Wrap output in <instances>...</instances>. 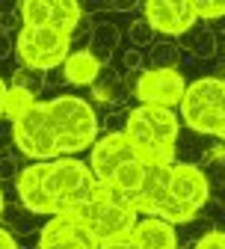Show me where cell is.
<instances>
[{
	"label": "cell",
	"mask_w": 225,
	"mask_h": 249,
	"mask_svg": "<svg viewBox=\"0 0 225 249\" xmlns=\"http://www.w3.org/2000/svg\"><path fill=\"white\" fill-rule=\"evenodd\" d=\"M45 107H48L53 134H56L59 158H74L83 148H92V142L101 134V122L89 101L77 95H56L45 101Z\"/></svg>",
	"instance_id": "1"
},
{
	"label": "cell",
	"mask_w": 225,
	"mask_h": 249,
	"mask_svg": "<svg viewBox=\"0 0 225 249\" xmlns=\"http://www.w3.org/2000/svg\"><path fill=\"white\" fill-rule=\"evenodd\" d=\"M45 193L56 202L59 213H69L71 208L92 202L95 196H101V184L92 178L89 163L77 158H56L45 163Z\"/></svg>",
	"instance_id": "2"
},
{
	"label": "cell",
	"mask_w": 225,
	"mask_h": 249,
	"mask_svg": "<svg viewBox=\"0 0 225 249\" xmlns=\"http://www.w3.org/2000/svg\"><path fill=\"white\" fill-rule=\"evenodd\" d=\"M15 51L24 69H36L48 74L51 69L66 62V56L71 53V39L53 27H36V30L21 27L15 39Z\"/></svg>",
	"instance_id": "3"
},
{
	"label": "cell",
	"mask_w": 225,
	"mask_h": 249,
	"mask_svg": "<svg viewBox=\"0 0 225 249\" xmlns=\"http://www.w3.org/2000/svg\"><path fill=\"white\" fill-rule=\"evenodd\" d=\"M12 142L18 145L21 154L33 158L36 163L59 158V151H56V134H53V124H51L45 101H33L27 113H21L12 122Z\"/></svg>",
	"instance_id": "4"
},
{
	"label": "cell",
	"mask_w": 225,
	"mask_h": 249,
	"mask_svg": "<svg viewBox=\"0 0 225 249\" xmlns=\"http://www.w3.org/2000/svg\"><path fill=\"white\" fill-rule=\"evenodd\" d=\"M187 92V80L181 77L178 69H145L139 71L134 83V95L139 98L142 107H166L175 110Z\"/></svg>",
	"instance_id": "5"
},
{
	"label": "cell",
	"mask_w": 225,
	"mask_h": 249,
	"mask_svg": "<svg viewBox=\"0 0 225 249\" xmlns=\"http://www.w3.org/2000/svg\"><path fill=\"white\" fill-rule=\"evenodd\" d=\"M139 158V154L131 148V142L124 140L121 131H107L104 137H98L92 142L89 151V172L98 184H110L113 175L119 172V166H124L127 160Z\"/></svg>",
	"instance_id": "6"
},
{
	"label": "cell",
	"mask_w": 225,
	"mask_h": 249,
	"mask_svg": "<svg viewBox=\"0 0 225 249\" xmlns=\"http://www.w3.org/2000/svg\"><path fill=\"white\" fill-rule=\"evenodd\" d=\"M142 21L151 27V33L163 36H184L199 24L190 0H148L142 3Z\"/></svg>",
	"instance_id": "7"
},
{
	"label": "cell",
	"mask_w": 225,
	"mask_h": 249,
	"mask_svg": "<svg viewBox=\"0 0 225 249\" xmlns=\"http://www.w3.org/2000/svg\"><path fill=\"white\" fill-rule=\"evenodd\" d=\"M39 249H98V237L74 216L56 213L39 231Z\"/></svg>",
	"instance_id": "8"
},
{
	"label": "cell",
	"mask_w": 225,
	"mask_h": 249,
	"mask_svg": "<svg viewBox=\"0 0 225 249\" xmlns=\"http://www.w3.org/2000/svg\"><path fill=\"white\" fill-rule=\"evenodd\" d=\"M169 193L187 205L190 211H202L205 202L210 199V181L202 166L196 163H172L169 166Z\"/></svg>",
	"instance_id": "9"
},
{
	"label": "cell",
	"mask_w": 225,
	"mask_h": 249,
	"mask_svg": "<svg viewBox=\"0 0 225 249\" xmlns=\"http://www.w3.org/2000/svg\"><path fill=\"white\" fill-rule=\"evenodd\" d=\"M45 163H48V160L24 166V169L15 175V190H18V199H21L24 211H30V213H45V216H56V213H59V211H56V202L45 193V184H42V178H45Z\"/></svg>",
	"instance_id": "10"
},
{
	"label": "cell",
	"mask_w": 225,
	"mask_h": 249,
	"mask_svg": "<svg viewBox=\"0 0 225 249\" xmlns=\"http://www.w3.org/2000/svg\"><path fill=\"white\" fill-rule=\"evenodd\" d=\"M131 240L139 249H178L175 226H169L160 216H139L134 231H131Z\"/></svg>",
	"instance_id": "11"
},
{
	"label": "cell",
	"mask_w": 225,
	"mask_h": 249,
	"mask_svg": "<svg viewBox=\"0 0 225 249\" xmlns=\"http://www.w3.org/2000/svg\"><path fill=\"white\" fill-rule=\"evenodd\" d=\"M139 113H142V119L148 122V128H151V134H154V140L160 142V145H169V148H175V142H178V131H181V119L175 116V110H166V107H137Z\"/></svg>",
	"instance_id": "12"
},
{
	"label": "cell",
	"mask_w": 225,
	"mask_h": 249,
	"mask_svg": "<svg viewBox=\"0 0 225 249\" xmlns=\"http://www.w3.org/2000/svg\"><path fill=\"white\" fill-rule=\"evenodd\" d=\"M101 74V62L89 51H71L62 62V77L71 86H92Z\"/></svg>",
	"instance_id": "13"
},
{
	"label": "cell",
	"mask_w": 225,
	"mask_h": 249,
	"mask_svg": "<svg viewBox=\"0 0 225 249\" xmlns=\"http://www.w3.org/2000/svg\"><path fill=\"white\" fill-rule=\"evenodd\" d=\"M119 42H121V30L110 21H101V24H95L92 27V36H89V53L101 62V69H107L116 51H119Z\"/></svg>",
	"instance_id": "14"
},
{
	"label": "cell",
	"mask_w": 225,
	"mask_h": 249,
	"mask_svg": "<svg viewBox=\"0 0 225 249\" xmlns=\"http://www.w3.org/2000/svg\"><path fill=\"white\" fill-rule=\"evenodd\" d=\"M145 169H148V163H145L142 158H134V160H127L124 166H119V172H116L113 181H110V187H116L119 193H124L127 199H131V208L137 205L139 187H142V181H145Z\"/></svg>",
	"instance_id": "15"
},
{
	"label": "cell",
	"mask_w": 225,
	"mask_h": 249,
	"mask_svg": "<svg viewBox=\"0 0 225 249\" xmlns=\"http://www.w3.org/2000/svg\"><path fill=\"white\" fill-rule=\"evenodd\" d=\"M83 21V6L77 0H53L51 3V27L66 33L71 39V33L77 30V24Z\"/></svg>",
	"instance_id": "16"
},
{
	"label": "cell",
	"mask_w": 225,
	"mask_h": 249,
	"mask_svg": "<svg viewBox=\"0 0 225 249\" xmlns=\"http://www.w3.org/2000/svg\"><path fill=\"white\" fill-rule=\"evenodd\" d=\"M184 42H187V48L192 51V56H199V59H210V56H216V48H219V39H216V33L210 27H192L190 33H184Z\"/></svg>",
	"instance_id": "17"
},
{
	"label": "cell",
	"mask_w": 225,
	"mask_h": 249,
	"mask_svg": "<svg viewBox=\"0 0 225 249\" xmlns=\"http://www.w3.org/2000/svg\"><path fill=\"white\" fill-rule=\"evenodd\" d=\"M181 62V48L175 42H154L145 53V69H178Z\"/></svg>",
	"instance_id": "18"
},
{
	"label": "cell",
	"mask_w": 225,
	"mask_h": 249,
	"mask_svg": "<svg viewBox=\"0 0 225 249\" xmlns=\"http://www.w3.org/2000/svg\"><path fill=\"white\" fill-rule=\"evenodd\" d=\"M18 15H21V27H51V3L48 0H24L18 6Z\"/></svg>",
	"instance_id": "19"
},
{
	"label": "cell",
	"mask_w": 225,
	"mask_h": 249,
	"mask_svg": "<svg viewBox=\"0 0 225 249\" xmlns=\"http://www.w3.org/2000/svg\"><path fill=\"white\" fill-rule=\"evenodd\" d=\"M45 80H48V74L45 71H36V69H18L15 71V77H12V86L15 89H24L27 92V95H39V92H42V86H45Z\"/></svg>",
	"instance_id": "20"
},
{
	"label": "cell",
	"mask_w": 225,
	"mask_h": 249,
	"mask_svg": "<svg viewBox=\"0 0 225 249\" xmlns=\"http://www.w3.org/2000/svg\"><path fill=\"white\" fill-rule=\"evenodd\" d=\"M33 101H36V98H33V95H27L24 89L9 86V92H6V104H3V116L15 122L21 113H27V110H30V104H33Z\"/></svg>",
	"instance_id": "21"
},
{
	"label": "cell",
	"mask_w": 225,
	"mask_h": 249,
	"mask_svg": "<svg viewBox=\"0 0 225 249\" xmlns=\"http://www.w3.org/2000/svg\"><path fill=\"white\" fill-rule=\"evenodd\" d=\"M151 27L142 21V18H137V21H131V27H127V39H131V45L137 48V51H142V48H151Z\"/></svg>",
	"instance_id": "22"
},
{
	"label": "cell",
	"mask_w": 225,
	"mask_h": 249,
	"mask_svg": "<svg viewBox=\"0 0 225 249\" xmlns=\"http://www.w3.org/2000/svg\"><path fill=\"white\" fill-rule=\"evenodd\" d=\"M192 12H196L199 21H222L225 18V0L222 3H205V0H190Z\"/></svg>",
	"instance_id": "23"
},
{
	"label": "cell",
	"mask_w": 225,
	"mask_h": 249,
	"mask_svg": "<svg viewBox=\"0 0 225 249\" xmlns=\"http://www.w3.org/2000/svg\"><path fill=\"white\" fill-rule=\"evenodd\" d=\"M145 66V53L142 51H137V48H127L124 53H121V71L127 74V71H139Z\"/></svg>",
	"instance_id": "24"
},
{
	"label": "cell",
	"mask_w": 225,
	"mask_h": 249,
	"mask_svg": "<svg viewBox=\"0 0 225 249\" xmlns=\"http://www.w3.org/2000/svg\"><path fill=\"white\" fill-rule=\"evenodd\" d=\"M192 249H225V231H205L196 243H192Z\"/></svg>",
	"instance_id": "25"
},
{
	"label": "cell",
	"mask_w": 225,
	"mask_h": 249,
	"mask_svg": "<svg viewBox=\"0 0 225 249\" xmlns=\"http://www.w3.org/2000/svg\"><path fill=\"white\" fill-rule=\"evenodd\" d=\"M98 249H139V246L131 240V234H124V237H110V240H101V243H98Z\"/></svg>",
	"instance_id": "26"
},
{
	"label": "cell",
	"mask_w": 225,
	"mask_h": 249,
	"mask_svg": "<svg viewBox=\"0 0 225 249\" xmlns=\"http://www.w3.org/2000/svg\"><path fill=\"white\" fill-rule=\"evenodd\" d=\"M0 249H18L12 231H6V229H0Z\"/></svg>",
	"instance_id": "27"
},
{
	"label": "cell",
	"mask_w": 225,
	"mask_h": 249,
	"mask_svg": "<svg viewBox=\"0 0 225 249\" xmlns=\"http://www.w3.org/2000/svg\"><path fill=\"white\" fill-rule=\"evenodd\" d=\"M6 53H9V33L0 30V56H6Z\"/></svg>",
	"instance_id": "28"
},
{
	"label": "cell",
	"mask_w": 225,
	"mask_h": 249,
	"mask_svg": "<svg viewBox=\"0 0 225 249\" xmlns=\"http://www.w3.org/2000/svg\"><path fill=\"white\" fill-rule=\"evenodd\" d=\"M6 92H9V86H6V80L0 77V119H3V104H6Z\"/></svg>",
	"instance_id": "29"
},
{
	"label": "cell",
	"mask_w": 225,
	"mask_h": 249,
	"mask_svg": "<svg viewBox=\"0 0 225 249\" xmlns=\"http://www.w3.org/2000/svg\"><path fill=\"white\" fill-rule=\"evenodd\" d=\"M216 205L225 211V181H219V187H216Z\"/></svg>",
	"instance_id": "30"
},
{
	"label": "cell",
	"mask_w": 225,
	"mask_h": 249,
	"mask_svg": "<svg viewBox=\"0 0 225 249\" xmlns=\"http://www.w3.org/2000/svg\"><path fill=\"white\" fill-rule=\"evenodd\" d=\"M3 211H6V196H3V190H0V216H3Z\"/></svg>",
	"instance_id": "31"
},
{
	"label": "cell",
	"mask_w": 225,
	"mask_h": 249,
	"mask_svg": "<svg viewBox=\"0 0 225 249\" xmlns=\"http://www.w3.org/2000/svg\"><path fill=\"white\" fill-rule=\"evenodd\" d=\"M219 140L225 142V122H222V131H219Z\"/></svg>",
	"instance_id": "32"
}]
</instances>
